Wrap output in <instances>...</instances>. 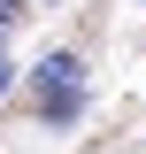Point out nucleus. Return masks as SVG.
Instances as JSON below:
<instances>
[{"label":"nucleus","instance_id":"nucleus-1","mask_svg":"<svg viewBox=\"0 0 146 154\" xmlns=\"http://www.w3.org/2000/svg\"><path fill=\"white\" fill-rule=\"evenodd\" d=\"M31 116L38 123H77L85 116V62L77 54H46L31 69Z\"/></svg>","mask_w":146,"mask_h":154},{"label":"nucleus","instance_id":"nucleus-2","mask_svg":"<svg viewBox=\"0 0 146 154\" xmlns=\"http://www.w3.org/2000/svg\"><path fill=\"white\" fill-rule=\"evenodd\" d=\"M8 23H16V0H0V31H8Z\"/></svg>","mask_w":146,"mask_h":154},{"label":"nucleus","instance_id":"nucleus-3","mask_svg":"<svg viewBox=\"0 0 146 154\" xmlns=\"http://www.w3.org/2000/svg\"><path fill=\"white\" fill-rule=\"evenodd\" d=\"M8 85H16V69H8V62H0V100H8Z\"/></svg>","mask_w":146,"mask_h":154}]
</instances>
